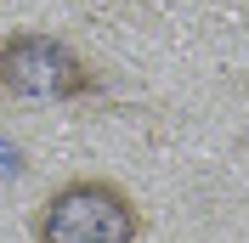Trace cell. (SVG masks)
Returning <instances> with one entry per match:
<instances>
[{
    "label": "cell",
    "mask_w": 249,
    "mask_h": 243,
    "mask_svg": "<svg viewBox=\"0 0 249 243\" xmlns=\"http://www.w3.org/2000/svg\"><path fill=\"white\" fill-rule=\"evenodd\" d=\"M142 209L119 181L74 175L34 209V243H136Z\"/></svg>",
    "instance_id": "6da1fadb"
},
{
    "label": "cell",
    "mask_w": 249,
    "mask_h": 243,
    "mask_svg": "<svg viewBox=\"0 0 249 243\" xmlns=\"http://www.w3.org/2000/svg\"><path fill=\"white\" fill-rule=\"evenodd\" d=\"M96 91L91 62L57 34H6L0 40V96L6 102H79Z\"/></svg>",
    "instance_id": "7a4b0ae2"
}]
</instances>
